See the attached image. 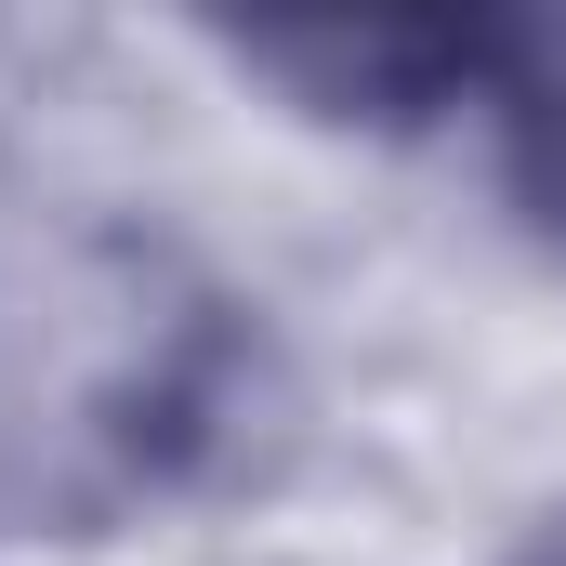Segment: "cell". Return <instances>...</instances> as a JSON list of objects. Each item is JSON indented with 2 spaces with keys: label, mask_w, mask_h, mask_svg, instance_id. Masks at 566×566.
Masks as SVG:
<instances>
[{
  "label": "cell",
  "mask_w": 566,
  "mask_h": 566,
  "mask_svg": "<svg viewBox=\"0 0 566 566\" xmlns=\"http://www.w3.org/2000/svg\"><path fill=\"white\" fill-rule=\"evenodd\" d=\"M238 80H277L329 133H448L488 106L501 13H290V27H224Z\"/></svg>",
  "instance_id": "obj_1"
},
{
  "label": "cell",
  "mask_w": 566,
  "mask_h": 566,
  "mask_svg": "<svg viewBox=\"0 0 566 566\" xmlns=\"http://www.w3.org/2000/svg\"><path fill=\"white\" fill-rule=\"evenodd\" d=\"M501 566H566V514H541V527H527V541H514Z\"/></svg>",
  "instance_id": "obj_3"
},
{
  "label": "cell",
  "mask_w": 566,
  "mask_h": 566,
  "mask_svg": "<svg viewBox=\"0 0 566 566\" xmlns=\"http://www.w3.org/2000/svg\"><path fill=\"white\" fill-rule=\"evenodd\" d=\"M488 171L514 238L566 277V13H501V66H488Z\"/></svg>",
  "instance_id": "obj_2"
}]
</instances>
